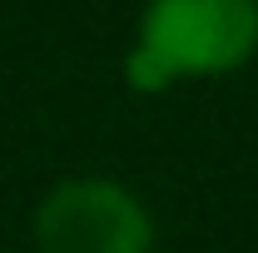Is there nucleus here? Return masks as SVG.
<instances>
[{
    "mask_svg": "<svg viewBox=\"0 0 258 253\" xmlns=\"http://www.w3.org/2000/svg\"><path fill=\"white\" fill-rule=\"evenodd\" d=\"M35 248L40 253H154V214L119 179H60L35 204Z\"/></svg>",
    "mask_w": 258,
    "mask_h": 253,
    "instance_id": "obj_2",
    "label": "nucleus"
},
{
    "mask_svg": "<svg viewBox=\"0 0 258 253\" xmlns=\"http://www.w3.org/2000/svg\"><path fill=\"white\" fill-rule=\"evenodd\" d=\"M258 55V0H149L124 55L139 95H164L179 80H219Z\"/></svg>",
    "mask_w": 258,
    "mask_h": 253,
    "instance_id": "obj_1",
    "label": "nucleus"
}]
</instances>
